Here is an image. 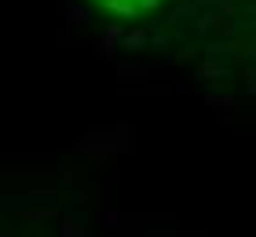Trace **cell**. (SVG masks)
<instances>
[{
  "label": "cell",
  "instance_id": "11",
  "mask_svg": "<svg viewBox=\"0 0 256 237\" xmlns=\"http://www.w3.org/2000/svg\"><path fill=\"white\" fill-rule=\"evenodd\" d=\"M59 237H88L74 219H59Z\"/></svg>",
  "mask_w": 256,
  "mask_h": 237
},
{
  "label": "cell",
  "instance_id": "2",
  "mask_svg": "<svg viewBox=\"0 0 256 237\" xmlns=\"http://www.w3.org/2000/svg\"><path fill=\"white\" fill-rule=\"evenodd\" d=\"M124 44V29L118 26V22H110V26L106 29H102V37L96 40V51L102 55V58H114V55H118V47Z\"/></svg>",
  "mask_w": 256,
  "mask_h": 237
},
{
  "label": "cell",
  "instance_id": "10",
  "mask_svg": "<svg viewBox=\"0 0 256 237\" xmlns=\"http://www.w3.org/2000/svg\"><path fill=\"white\" fill-rule=\"evenodd\" d=\"M227 55H234V40H224V44H212V47H205V58H220V62H224Z\"/></svg>",
  "mask_w": 256,
  "mask_h": 237
},
{
  "label": "cell",
  "instance_id": "15",
  "mask_svg": "<svg viewBox=\"0 0 256 237\" xmlns=\"http://www.w3.org/2000/svg\"><path fill=\"white\" fill-rule=\"evenodd\" d=\"M146 237H180V234L172 230V227H150V230H146Z\"/></svg>",
  "mask_w": 256,
  "mask_h": 237
},
{
  "label": "cell",
  "instance_id": "16",
  "mask_svg": "<svg viewBox=\"0 0 256 237\" xmlns=\"http://www.w3.org/2000/svg\"><path fill=\"white\" fill-rule=\"evenodd\" d=\"M246 88H249V95H256V66L246 69Z\"/></svg>",
  "mask_w": 256,
  "mask_h": 237
},
{
  "label": "cell",
  "instance_id": "12",
  "mask_svg": "<svg viewBox=\"0 0 256 237\" xmlns=\"http://www.w3.org/2000/svg\"><path fill=\"white\" fill-rule=\"evenodd\" d=\"M208 106H224V110H234V99H230V95H208Z\"/></svg>",
  "mask_w": 256,
  "mask_h": 237
},
{
  "label": "cell",
  "instance_id": "18",
  "mask_svg": "<svg viewBox=\"0 0 256 237\" xmlns=\"http://www.w3.org/2000/svg\"><path fill=\"white\" fill-rule=\"evenodd\" d=\"M161 4V0H139V7H143V11H150V7H158Z\"/></svg>",
  "mask_w": 256,
  "mask_h": 237
},
{
  "label": "cell",
  "instance_id": "14",
  "mask_svg": "<svg viewBox=\"0 0 256 237\" xmlns=\"http://www.w3.org/2000/svg\"><path fill=\"white\" fill-rule=\"evenodd\" d=\"M102 223H106V230H118L121 227V216L114 208H106V212H102Z\"/></svg>",
  "mask_w": 256,
  "mask_h": 237
},
{
  "label": "cell",
  "instance_id": "9",
  "mask_svg": "<svg viewBox=\"0 0 256 237\" xmlns=\"http://www.w3.org/2000/svg\"><path fill=\"white\" fill-rule=\"evenodd\" d=\"M22 219H26V223H52L55 212L52 208H22Z\"/></svg>",
  "mask_w": 256,
  "mask_h": 237
},
{
  "label": "cell",
  "instance_id": "17",
  "mask_svg": "<svg viewBox=\"0 0 256 237\" xmlns=\"http://www.w3.org/2000/svg\"><path fill=\"white\" fill-rule=\"evenodd\" d=\"M168 18H172V22H183V18H190V7H176Z\"/></svg>",
  "mask_w": 256,
  "mask_h": 237
},
{
  "label": "cell",
  "instance_id": "8",
  "mask_svg": "<svg viewBox=\"0 0 256 237\" xmlns=\"http://www.w3.org/2000/svg\"><path fill=\"white\" fill-rule=\"evenodd\" d=\"M92 18V11L84 4H66V22L70 26H80V22H88Z\"/></svg>",
  "mask_w": 256,
  "mask_h": 237
},
{
  "label": "cell",
  "instance_id": "7",
  "mask_svg": "<svg viewBox=\"0 0 256 237\" xmlns=\"http://www.w3.org/2000/svg\"><path fill=\"white\" fill-rule=\"evenodd\" d=\"M118 77L121 80H143V77H150V69L146 66H136V62H121L118 66Z\"/></svg>",
  "mask_w": 256,
  "mask_h": 237
},
{
  "label": "cell",
  "instance_id": "4",
  "mask_svg": "<svg viewBox=\"0 0 256 237\" xmlns=\"http://www.w3.org/2000/svg\"><path fill=\"white\" fill-rule=\"evenodd\" d=\"M55 168H4V179H52Z\"/></svg>",
  "mask_w": 256,
  "mask_h": 237
},
{
  "label": "cell",
  "instance_id": "13",
  "mask_svg": "<svg viewBox=\"0 0 256 237\" xmlns=\"http://www.w3.org/2000/svg\"><path fill=\"white\" fill-rule=\"evenodd\" d=\"M150 47L154 51H168V37L165 33H150Z\"/></svg>",
  "mask_w": 256,
  "mask_h": 237
},
{
  "label": "cell",
  "instance_id": "5",
  "mask_svg": "<svg viewBox=\"0 0 256 237\" xmlns=\"http://www.w3.org/2000/svg\"><path fill=\"white\" fill-rule=\"evenodd\" d=\"M124 47L128 51H143V47H150V33L146 29H128L124 33Z\"/></svg>",
  "mask_w": 256,
  "mask_h": 237
},
{
  "label": "cell",
  "instance_id": "3",
  "mask_svg": "<svg viewBox=\"0 0 256 237\" xmlns=\"http://www.w3.org/2000/svg\"><path fill=\"white\" fill-rule=\"evenodd\" d=\"M227 77V66L220 62V58H205V66L198 69V80H208V84H216V80Z\"/></svg>",
  "mask_w": 256,
  "mask_h": 237
},
{
  "label": "cell",
  "instance_id": "19",
  "mask_svg": "<svg viewBox=\"0 0 256 237\" xmlns=\"http://www.w3.org/2000/svg\"><path fill=\"white\" fill-rule=\"evenodd\" d=\"M0 237H15V234H0Z\"/></svg>",
  "mask_w": 256,
  "mask_h": 237
},
{
  "label": "cell",
  "instance_id": "6",
  "mask_svg": "<svg viewBox=\"0 0 256 237\" xmlns=\"http://www.w3.org/2000/svg\"><path fill=\"white\" fill-rule=\"evenodd\" d=\"M194 22V33H202V37H205V33H216L220 29V15H216V11H208V15H198V18H190Z\"/></svg>",
  "mask_w": 256,
  "mask_h": 237
},
{
  "label": "cell",
  "instance_id": "1",
  "mask_svg": "<svg viewBox=\"0 0 256 237\" xmlns=\"http://www.w3.org/2000/svg\"><path fill=\"white\" fill-rule=\"evenodd\" d=\"M128 146H132L128 132H124L121 139H102V142H96V135H88V139H80V142H77V150H84V153H96L99 161H106L102 153H121V150H128Z\"/></svg>",
  "mask_w": 256,
  "mask_h": 237
}]
</instances>
